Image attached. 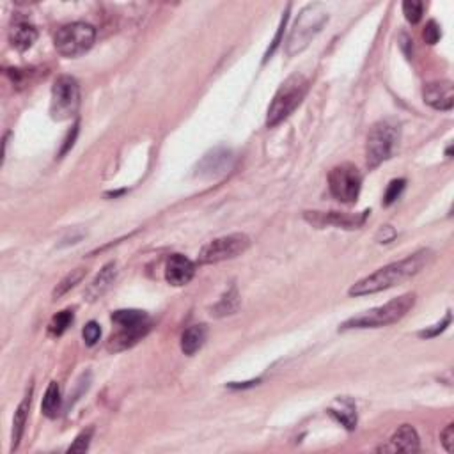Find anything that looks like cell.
Masks as SVG:
<instances>
[{
    "label": "cell",
    "instance_id": "cell-1",
    "mask_svg": "<svg viewBox=\"0 0 454 454\" xmlns=\"http://www.w3.org/2000/svg\"><path fill=\"white\" fill-rule=\"evenodd\" d=\"M429 258H432V252L424 249L412 254L408 258L401 259V261H394L390 265L383 266V268H378L375 273L364 277L359 282L353 284L348 291L350 296H366L394 288L397 284L405 282V280L417 275L424 268V265L429 261Z\"/></svg>",
    "mask_w": 454,
    "mask_h": 454
},
{
    "label": "cell",
    "instance_id": "cell-2",
    "mask_svg": "<svg viewBox=\"0 0 454 454\" xmlns=\"http://www.w3.org/2000/svg\"><path fill=\"white\" fill-rule=\"evenodd\" d=\"M326 22H329V11H326L325 6L319 4V2L307 4L300 11L295 25L286 39V53L293 57L303 52L310 45V41L322 32Z\"/></svg>",
    "mask_w": 454,
    "mask_h": 454
},
{
    "label": "cell",
    "instance_id": "cell-3",
    "mask_svg": "<svg viewBox=\"0 0 454 454\" xmlns=\"http://www.w3.org/2000/svg\"><path fill=\"white\" fill-rule=\"evenodd\" d=\"M415 303V295L413 293H406V295L397 296V298L390 300L385 305L375 307L359 316H353L348 322L340 325V330L350 329H380V326L392 325L397 323L401 318H405L406 312Z\"/></svg>",
    "mask_w": 454,
    "mask_h": 454
},
{
    "label": "cell",
    "instance_id": "cell-4",
    "mask_svg": "<svg viewBox=\"0 0 454 454\" xmlns=\"http://www.w3.org/2000/svg\"><path fill=\"white\" fill-rule=\"evenodd\" d=\"M307 91H309V80L300 73H295V75L284 80L268 106L266 126L273 128V126L286 121L295 112L296 106L303 102Z\"/></svg>",
    "mask_w": 454,
    "mask_h": 454
},
{
    "label": "cell",
    "instance_id": "cell-5",
    "mask_svg": "<svg viewBox=\"0 0 454 454\" xmlns=\"http://www.w3.org/2000/svg\"><path fill=\"white\" fill-rule=\"evenodd\" d=\"M399 137H401L399 123L394 121V119H383V121L373 125L366 142L367 165L375 169V167L392 158L397 146H399Z\"/></svg>",
    "mask_w": 454,
    "mask_h": 454
},
{
    "label": "cell",
    "instance_id": "cell-6",
    "mask_svg": "<svg viewBox=\"0 0 454 454\" xmlns=\"http://www.w3.org/2000/svg\"><path fill=\"white\" fill-rule=\"evenodd\" d=\"M96 39V29L89 23L73 22L62 25L53 36L57 52L64 57H78L88 52Z\"/></svg>",
    "mask_w": 454,
    "mask_h": 454
},
{
    "label": "cell",
    "instance_id": "cell-7",
    "mask_svg": "<svg viewBox=\"0 0 454 454\" xmlns=\"http://www.w3.org/2000/svg\"><path fill=\"white\" fill-rule=\"evenodd\" d=\"M80 106V85L76 78L61 75L53 82L50 114L55 121L71 119Z\"/></svg>",
    "mask_w": 454,
    "mask_h": 454
},
{
    "label": "cell",
    "instance_id": "cell-8",
    "mask_svg": "<svg viewBox=\"0 0 454 454\" xmlns=\"http://www.w3.org/2000/svg\"><path fill=\"white\" fill-rule=\"evenodd\" d=\"M250 247V238L243 233H235V235L220 236L213 242L206 243L199 252V263L201 265H215V263L227 261L233 259L240 254L245 252Z\"/></svg>",
    "mask_w": 454,
    "mask_h": 454
},
{
    "label": "cell",
    "instance_id": "cell-9",
    "mask_svg": "<svg viewBox=\"0 0 454 454\" xmlns=\"http://www.w3.org/2000/svg\"><path fill=\"white\" fill-rule=\"evenodd\" d=\"M360 186H362V176L352 163H340L330 170L329 188L337 201L353 205L360 193Z\"/></svg>",
    "mask_w": 454,
    "mask_h": 454
},
{
    "label": "cell",
    "instance_id": "cell-10",
    "mask_svg": "<svg viewBox=\"0 0 454 454\" xmlns=\"http://www.w3.org/2000/svg\"><path fill=\"white\" fill-rule=\"evenodd\" d=\"M369 209L362 213H340V212H305L303 219L316 227L336 226L343 229H359L369 216Z\"/></svg>",
    "mask_w": 454,
    "mask_h": 454
},
{
    "label": "cell",
    "instance_id": "cell-11",
    "mask_svg": "<svg viewBox=\"0 0 454 454\" xmlns=\"http://www.w3.org/2000/svg\"><path fill=\"white\" fill-rule=\"evenodd\" d=\"M422 98L432 109L449 112L454 106L453 82L450 80H439V82L426 83L422 89Z\"/></svg>",
    "mask_w": 454,
    "mask_h": 454
},
{
    "label": "cell",
    "instance_id": "cell-12",
    "mask_svg": "<svg viewBox=\"0 0 454 454\" xmlns=\"http://www.w3.org/2000/svg\"><path fill=\"white\" fill-rule=\"evenodd\" d=\"M195 275V265L183 254H172L165 266V279L170 286H185Z\"/></svg>",
    "mask_w": 454,
    "mask_h": 454
},
{
    "label": "cell",
    "instance_id": "cell-13",
    "mask_svg": "<svg viewBox=\"0 0 454 454\" xmlns=\"http://www.w3.org/2000/svg\"><path fill=\"white\" fill-rule=\"evenodd\" d=\"M420 449V440L415 429L410 424H403L401 428L397 429L392 436H390L387 446L378 447L380 453H417Z\"/></svg>",
    "mask_w": 454,
    "mask_h": 454
},
{
    "label": "cell",
    "instance_id": "cell-14",
    "mask_svg": "<svg viewBox=\"0 0 454 454\" xmlns=\"http://www.w3.org/2000/svg\"><path fill=\"white\" fill-rule=\"evenodd\" d=\"M149 329H151V323H144V325L139 326H119L118 332L109 339L106 348L110 352H123V350L132 348L149 332Z\"/></svg>",
    "mask_w": 454,
    "mask_h": 454
},
{
    "label": "cell",
    "instance_id": "cell-15",
    "mask_svg": "<svg viewBox=\"0 0 454 454\" xmlns=\"http://www.w3.org/2000/svg\"><path fill=\"white\" fill-rule=\"evenodd\" d=\"M231 167V153L226 149H213L197 165V174L201 176H216L223 174Z\"/></svg>",
    "mask_w": 454,
    "mask_h": 454
},
{
    "label": "cell",
    "instance_id": "cell-16",
    "mask_svg": "<svg viewBox=\"0 0 454 454\" xmlns=\"http://www.w3.org/2000/svg\"><path fill=\"white\" fill-rule=\"evenodd\" d=\"M116 275H118V265H116V263H109V265L103 266L102 272L96 275V279L92 280L88 286V289H85V298H88L89 302H95V300L102 298L114 284Z\"/></svg>",
    "mask_w": 454,
    "mask_h": 454
},
{
    "label": "cell",
    "instance_id": "cell-17",
    "mask_svg": "<svg viewBox=\"0 0 454 454\" xmlns=\"http://www.w3.org/2000/svg\"><path fill=\"white\" fill-rule=\"evenodd\" d=\"M38 39V29L29 22H16L9 31V41L20 52L31 48Z\"/></svg>",
    "mask_w": 454,
    "mask_h": 454
},
{
    "label": "cell",
    "instance_id": "cell-18",
    "mask_svg": "<svg viewBox=\"0 0 454 454\" xmlns=\"http://www.w3.org/2000/svg\"><path fill=\"white\" fill-rule=\"evenodd\" d=\"M32 401V389H29V392L25 394V397L22 399V403L18 405L15 412V420H13V446L11 450H15L20 446V440L23 436V429H25L27 417H29V410H31Z\"/></svg>",
    "mask_w": 454,
    "mask_h": 454
},
{
    "label": "cell",
    "instance_id": "cell-19",
    "mask_svg": "<svg viewBox=\"0 0 454 454\" xmlns=\"http://www.w3.org/2000/svg\"><path fill=\"white\" fill-rule=\"evenodd\" d=\"M208 330L205 325H192L186 329L181 336V350L185 355H193L195 352L202 348L205 345Z\"/></svg>",
    "mask_w": 454,
    "mask_h": 454
},
{
    "label": "cell",
    "instance_id": "cell-20",
    "mask_svg": "<svg viewBox=\"0 0 454 454\" xmlns=\"http://www.w3.org/2000/svg\"><path fill=\"white\" fill-rule=\"evenodd\" d=\"M330 415L336 417L346 429H355L357 426V412H355V405H353L352 399L345 397V399H339L337 401V408L332 406L329 410Z\"/></svg>",
    "mask_w": 454,
    "mask_h": 454
},
{
    "label": "cell",
    "instance_id": "cell-21",
    "mask_svg": "<svg viewBox=\"0 0 454 454\" xmlns=\"http://www.w3.org/2000/svg\"><path fill=\"white\" fill-rule=\"evenodd\" d=\"M61 387H59L57 382H50L48 389H46L45 392V397H43L41 412L45 413L48 419H55V417L59 415V412H61Z\"/></svg>",
    "mask_w": 454,
    "mask_h": 454
},
{
    "label": "cell",
    "instance_id": "cell-22",
    "mask_svg": "<svg viewBox=\"0 0 454 454\" xmlns=\"http://www.w3.org/2000/svg\"><path fill=\"white\" fill-rule=\"evenodd\" d=\"M238 309H240V295H238V289H236V286H231V289H227V291L223 293L222 298L219 300V303H216V305L213 307V312H212V315H215V316H219V318H222V316L235 315V312Z\"/></svg>",
    "mask_w": 454,
    "mask_h": 454
},
{
    "label": "cell",
    "instance_id": "cell-23",
    "mask_svg": "<svg viewBox=\"0 0 454 454\" xmlns=\"http://www.w3.org/2000/svg\"><path fill=\"white\" fill-rule=\"evenodd\" d=\"M112 322L118 323L119 326H139L144 325V323H149V318L144 310L121 309L114 312Z\"/></svg>",
    "mask_w": 454,
    "mask_h": 454
},
{
    "label": "cell",
    "instance_id": "cell-24",
    "mask_svg": "<svg viewBox=\"0 0 454 454\" xmlns=\"http://www.w3.org/2000/svg\"><path fill=\"white\" fill-rule=\"evenodd\" d=\"M88 275V270L85 268H75L71 270V272L68 273V275L64 277V279L61 280V282L57 284V288L53 289V298H61V296H64L66 293L69 291V289H73L76 286V284L82 282L83 277Z\"/></svg>",
    "mask_w": 454,
    "mask_h": 454
},
{
    "label": "cell",
    "instance_id": "cell-25",
    "mask_svg": "<svg viewBox=\"0 0 454 454\" xmlns=\"http://www.w3.org/2000/svg\"><path fill=\"white\" fill-rule=\"evenodd\" d=\"M73 323V310H61L52 318L48 325V332L52 336H62Z\"/></svg>",
    "mask_w": 454,
    "mask_h": 454
},
{
    "label": "cell",
    "instance_id": "cell-26",
    "mask_svg": "<svg viewBox=\"0 0 454 454\" xmlns=\"http://www.w3.org/2000/svg\"><path fill=\"white\" fill-rule=\"evenodd\" d=\"M422 11H424V6L422 2H419V0H406V2H403V15H405V18L408 20L410 23L420 22V18H422Z\"/></svg>",
    "mask_w": 454,
    "mask_h": 454
},
{
    "label": "cell",
    "instance_id": "cell-27",
    "mask_svg": "<svg viewBox=\"0 0 454 454\" xmlns=\"http://www.w3.org/2000/svg\"><path fill=\"white\" fill-rule=\"evenodd\" d=\"M405 179H392V181L389 183V186H387L385 195H383V205L390 206L392 202H396L397 199H399V195L403 193V190H405Z\"/></svg>",
    "mask_w": 454,
    "mask_h": 454
},
{
    "label": "cell",
    "instance_id": "cell-28",
    "mask_svg": "<svg viewBox=\"0 0 454 454\" xmlns=\"http://www.w3.org/2000/svg\"><path fill=\"white\" fill-rule=\"evenodd\" d=\"M91 439H92V428L83 429V432L75 439L73 446H69L68 453H85V450L89 449Z\"/></svg>",
    "mask_w": 454,
    "mask_h": 454
},
{
    "label": "cell",
    "instance_id": "cell-29",
    "mask_svg": "<svg viewBox=\"0 0 454 454\" xmlns=\"http://www.w3.org/2000/svg\"><path fill=\"white\" fill-rule=\"evenodd\" d=\"M82 336L83 340H85V345L95 346L99 340V336H102V329H99V325L96 322H89L88 325L83 326Z\"/></svg>",
    "mask_w": 454,
    "mask_h": 454
},
{
    "label": "cell",
    "instance_id": "cell-30",
    "mask_svg": "<svg viewBox=\"0 0 454 454\" xmlns=\"http://www.w3.org/2000/svg\"><path fill=\"white\" fill-rule=\"evenodd\" d=\"M447 325H450V312H447L446 318H443L440 323H436L433 329H426L422 330V332H419V337H426V339H428V337H436L439 333H442L443 330L447 329Z\"/></svg>",
    "mask_w": 454,
    "mask_h": 454
},
{
    "label": "cell",
    "instance_id": "cell-31",
    "mask_svg": "<svg viewBox=\"0 0 454 454\" xmlns=\"http://www.w3.org/2000/svg\"><path fill=\"white\" fill-rule=\"evenodd\" d=\"M440 36H442V32H440V27L436 25V22H433V20L428 22L426 29H424V39H426V43L428 45H435L440 39Z\"/></svg>",
    "mask_w": 454,
    "mask_h": 454
},
{
    "label": "cell",
    "instance_id": "cell-32",
    "mask_svg": "<svg viewBox=\"0 0 454 454\" xmlns=\"http://www.w3.org/2000/svg\"><path fill=\"white\" fill-rule=\"evenodd\" d=\"M289 8H291V6H288V9H286V13H284V16H282V22H280V27H279V31H277V36H275V39H273L272 46H270V48H268V52H266V55H265V61H268L270 57H272V55H273V52H275V50H277V46H279V43H280V38H282L284 27H286V22H288V13H289Z\"/></svg>",
    "mask_w": 454,
    "mask_h": 454
},
{
    "label": "cell",
    "instance_id": "cell-33",
    "mask_svg": "<svg viewBox=\"0 0 454 454\" xmlns=\"http://www.w3.org/2000/svg\"><path fill=\"white\" fill-rule=\"evenodd\" d=\"M442 446L446 447L447 453H454V424H447L446 429L442 432Z\"/></svg>",
    "mask_w": 454,
    "mask_h": 454
},
{
    "label": "cell",
    "instance_id": "cell-34",
    "mask_svg": "<svg viewBox=\"0 0 454 454\" xmlns=\"http://www.w3.org/2000/svg\"><path fill=\"white\" fill-rule=\"evenodd\" d=\"M394 236H396V233H394V229L390 226L382 227V229H380V233H378L380 243H389L390 240L394 238Z\"/></svg>",
    "mask_w": 454,
    "mask_h": 454
},
{
    "label": "cell",
    "instance_id": "cell-35",
    "mask_svg": "<svg viewBox=\"0 0 454 454\" xmlns=\"http://www.w3.org/2000/svg\"><path fill=\"white\" fill-rule=\"evenodd\" d=\"M399 46H401L405 55L410 59V57H412V39H410L406 34H401L399 36Z\"/></svg>",
    "mask_w": 454,
    "mask_h": 454
}]
</instances>
